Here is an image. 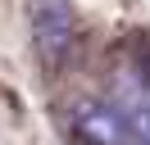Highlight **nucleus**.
<instances>
[{"instance_id":"f257e3e1","label":"nucleus","mask_w":150,"mask_h":145,"mask_svg":"<svg viewBox=\"0 0 150 145\" xmlns=\"http://www.w3.org/2000/svg\"><path fill=\"white\" fill-rule=\"evenodd\" d=\"M28 23H32V50L46 68H59L73 50V5L68 0H28Z\"/></svg>"},{"instance_id":"f03ea898","label":"nucleus","mask_w":150,"mask_h":145,"mask_svg":"<svg viewBox=\"0 0 150 145\" xmlns=\"http://www.w3.org/2000/svg\"><path fill=\"white\" fill-rule=\"evenodd\" d=\"M68 127L86 145H146L114 100H73L68 104Z\"/></svg>"},{"instance_id":"7ed1b4c3","label":"nucleus","mask_w":150,"mask_h":145,"mask_svg":"<svg viewBox=\"0 0 150 145\" xmlns=\"http://www.w3.org/2000/svg\"><path fill=\"white\" fill-rule=\"evenodd\" d=\"M109 100L123 109V118H127V122L137 127V136L150 145V82H141L137 72H118Z\"/></svg>"}]
</instances>
